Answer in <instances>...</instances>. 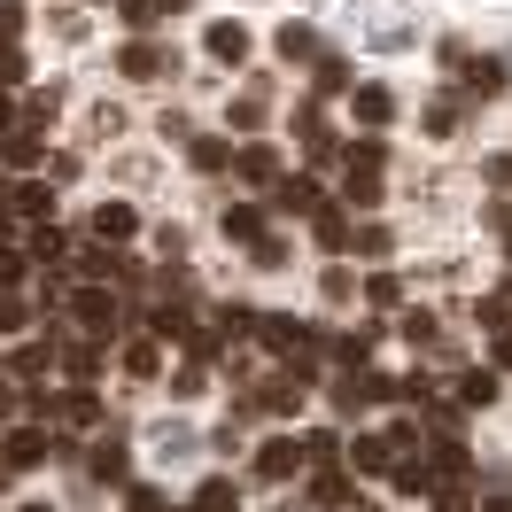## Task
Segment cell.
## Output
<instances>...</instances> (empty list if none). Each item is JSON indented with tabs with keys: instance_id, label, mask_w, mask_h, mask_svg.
Instances as JSON below:
<instances>
[{
	"instance_id": "cell-31",
	"label": "cell",
	"mask_w": 512,
	"mask_h": 512,
	"mask_svg": "<svg viewBox=\"0 0 512 512\" xmlns=\"http://www.w3.org/2000/svg\"><path fill=\"white\" fill-rule=\"evenodd\" d=\"M24 264H32V256H16V249H0V288H8V280H24Z\"/></svg>"
},
{
	"instance_id": "cell-4",
	"label": "cell",
	"mask_w": 512,
	"mask_h": 512,
	"mask_svg": "<svg viewBox=\"0 0 512 512\" xmlns=\"http://www.w3.org/2000/svg\"><path fill=\"white\" fill-rule=\"evenodd\" d=\"M163 63H171V55H156L148 39H132L125 55H117V70H125V78H163Z\"/></svg>"
},
{
	"instance_id": "cell-2",
	"label": "cell",
	"mask_w": 512,
	"mask_h": 512,
	"mask_svg": "<svg viewBox=\"0 0 512 512\" xmlns=\"http://www.w3.org/2000/svg\"><path fill=\"white\" fill-rule=\"evenodd\" d=\"M272 47H280V63H326L319 39L303 32V24H280V39H272Z\"/></svg>"
},
{
	"instance_id": "cell-13",
	"label": "cell",
	"mask_w": 512,
	"mask_h": 512,
	"mask_svg": "<svg viewBox=\"0 0 512 512\" xmlns=\"http://www.w3.org/2000/svg\"><path fill=\"white\" fill-rule=\"evenodd\" d=\"M225 233H233V241H264V218H256V210H225Z\"/></svg>"
},
{
	"instance_id": "cell-28",
	"label": "cell",
	"mask_w": 512,
	"mask_h": 512,
	"mask_svg": "<svg viewBox=\"0 0 512 512\" xmlns=\"http://www.w3.org/2000/svg\"><path fill=\"white\" fill-rule=\"evenodd\" d=\"M125 373H156V342H132V350H125Z\"/></svg>"
},
{
	"instance_id": "cell-20",
	"label": "cell",
	"mask_w": 512,
	"mask_h": 512,
	"mask_svg": "<svg viewBox=\"0 0 512 512\" xmlns=\"http://www.w3.org/2000/svg\"><path fill=\"white\" fill-rule=\"evenodd\" d=\"M489 396H497V381H489V373H466V381H458V404H489Z\"/></svg>"
},
{
	"instance_id": "cell-12",
	"label": "cell",
	"mask_w": 512,
	"mask_h": 512,
	"mask_svg": "<svg viewBox=\"0 0 512 512\" xmlns=\"http://www.w3.org/2000/svg\"><path fill=\"white\" fill-rule=\"evenodd\" d=\"M0 202H16L24 218H47V210H55V194H47V187H16V194H0Z\"/></svg>"
},
{
	"instance_id": "cell-25",
	"label": "cell",
	"mask_w": 512,
	"mask_h": 512,
	"mask_svg": "<svg viewBox=\"0 0 512 512\" xmlns=\"http://www.w3.org/2000/svg\"><path fill=\"white\" fill-rule=\"evenodd\" d=\"M63 419H70V427H94V419H101V404H94V396H70V404H63Z\"/></svg>"
},
{
	"instance_id": "cell-21",
	"label": "cell",
	"mask_w": 512,
	"mask_h": 512,
	"mask_svg": "<svg viewBox=\"0 0 512 512\" xmlns=\"http://www.w3.org/2000/svg\"><path fill=\"white\" fill-rule=\"evenodd\" d=\"M24 70H32V63H24V55H16L8 39H0V86H24Z\"/></svg>"
},
{
	"instance_id": "cell-27",
	"label": "cell",
	"mask_w": 512,
	"mask_h": 512,
	"mask_svg": "<svg viewBox=\"0 0 512 512\" xmlns=\"http://www.w3.org/2000/svg\"><path fill=\"white\" fill-rule=\"evenodd\" d=\"M342 86H350V70L334 63V55H326V63H319V94H342Z\"/></svg>"
},
{
	"instance_id": "cell-36",
	"label": "cell",
	"mask_w": 512,
	"mask_h": 512,
	"mask_svg": "<svg viewBox=\"0 0 512 512\" xmlns=\"http://www.w3.org/2000/svg\"><path fill=\"white\" fill-rule=\"evenodd\" d=\"M0 125H8V109H0Z\"/></svg>"
},
{
	"instance_id": "cell-29",
	"label": "cell",
	"mask_w": 512,
	"mask_h": 512,
	"mask_svg": "<svg viewBox=\"0 0 512 512\" xmlns=\"http://www.w3.org/2000/svg\"><path fill=\"white\" fill-rule=\"evenodd\" d=\"M427 132H458V101H435V109H427Z\"/></svg>"
},
{
	"instance_id": "cell-22",
	"label": "cell",
	"mask_w": 512,
	"mask_h": 512,
	"mask_svg": "<svg viewBox=\"0 0 512 512\" xmlns=\"http://www.w3.org/2000/svg\"><path fill=\"white\" fill-rule=\"evenodd\" d=\"M125 16H132V24H140V32H148L156 16H171V0H125Z\"/></svg>"
},
{
	"instance_id": "cell-7",
	"label": "cell",
	"mask_w": 512,
	"mask_h": 512,
	"mask_svg": "<svg viewBox=\"0 0 512 512\" xmlns=\"http://www.w3.org/2000/svg\"><path fill=\"white\" fill-rule=\"evenodd\" d=\"M388 117H396V101L381 86H357V125H388Z\"/></svg>"
},
{
	"instance_id": "cell-34",
	"label": "cell",
	"mask_w": 512,
	"mask_h": 512,
	"mask_svg": "<svg viewBox=\"0 0 512 512\" xmlns=\"http://www.w3.org/2000/svg\"><path fill=\"white\" fill-rule=\"evenodd\" d=\"M497 357H505V365H512V334H505V342H497Z\"/></svg>"
},
{
	"instance_id": "cell-18",
	"label": "cell",
	"mask_w": 512,
	"mask_h": 512,
	"mask_svg": "<svg viewBox=\"0 0 512 512\" xmlns=\"http://www.w3.org/2000/svg\"><path fill=\"white\" fill-rule=\"evenodd\" d=\"M32 458H47V435H16L8 443V466H32Z\"/></svg>"
},
{
	"instance_id": "cell-17",
	"label": "cell",
	"mask_w": 512,
	"mask_h": 512,
	"mask_svg": "<svg viewBox=\"0 0 512 512\" xmlns=\"http://www.w3.org/2000/svg\"><path fill=\"white\" fill-rule=\"evenodd\" d=\"M311 497H319V505H350V481H342V474H319V481H311Z\"/></svg>"
},
{
	"instance_id": "cell-24",
	"label": "cell",
	"mask_w": 512,
	"mask_h": 512,
	"mask_svg": "<svg viewBox=\"0 0 512 512\" xmlns=\"http://www.w3.org/2000/svg\"><path fill=\"white\" fill-rule=\"evenodd\" d=\"M264 404H272V412H295V404H303V388H295V381H272V388H264Z\"/></svg>"
},
{
	"instance_id": "cell-16",
	"label": "cell",
	"mask_w": 512,
	"mask_h": 512,
	"mask_svg": "<svg viewBox=\"0 0 512 512\" xmlns=\"http://www.w3.org/2000/svg\"><path fill=\"white\" fill-rule=\"evenodd\" d=\"M0 156H8V163H39V140H32V132H8Z\"/></svg>"
},
{
	"instance_id": "cell-1",
	"label": "cell",
	"mask_w": 512,
	"mask_h": 512,
	"mask_svg": "<svg viewBox=\"0 0 512 512\" xmlns=\"http://www.w3.org/2000/svg\"><path fill=\"white\" fill-rule=\"evenodd\" d=\"M70 311H78V326H86V334H101V342L117 334V295H101V288H78V295H70Z\"/></svg>"
},
{
	"instance_id": "cell-8",
	"label": "cell",
	"mask_w": 512,
	"mask_h": 512,
	"mask_svg": "<svg viewBox=\"0 0 512 512\" xmlns=\"http://www.w3.org/2000/svg\"><path fill=\"white\" fill-rule=\"evenodd\" d=\"M233 505H241L233 481H202V489H194V512H233Z\"/></svg>"
},
{
	"instance_id": "cell-32",
	"label": "cell",
	"mask_w": 512,
	"mask_h": 512,
	"mask_svg": "<svg viewBox=\"0 0 512 512\" xmlns=\"http://www.w3.org/2000/svg\"><path fill=\"white\" fill-rule=\"evenodd\" d=\"M16 326H24V303H16V295H0V334H16Z\"/></svg>"
},
{
	"instance_id": "cell-9",
	"label": "cell",
	"mask_w": 512,
	"mask_h": 512,
	"mask_svg": "<svg viewBox=\"0 0 512 512\" xmlns=\"http://www.w3.org/2000/svg\"><path fill=\"white\" fill-rule=\"evenodd\" d=\"M24 256H32V264H63V233H55V225H32Z\"/></svg>"
},
{
	"instance_id": "cell-15",
	"label": "cell",
	"mask_w": 512,
	"mask_h": 512,
	"mask_svg": "<svg viewBox=\"0 0 512 512\" xmlns=\"http://www.w3.org/2000/svg\"><path fill=\"white\" fill-rule=\"evenodd\" d=\"M241 179H280V156H272V148H249V156H241Z\"/></svg>"
},
{
	"instance_id": "cell-10",
	"label": "cell",
	"mask_w": 512,
	"mask_h": 512,
	"mask_svg": "<svg viewBox=\"0 0 512 512\" xmlns=\"http://www.w3.org/2000/svg\"><path fill=\"white\" fill-rule=\"evenodd\" d=\"M319 241H326V249L350 241V210H342V202H326V210H319Z\"/></svg>"
},
{
	"instance_id": "cell-35",
	"label": "cell",
	"mask_w": 512,
	"mask_h": 512,
	"mask_svg": "<svg viewBox=\"0 0 512 512\" xmlns=\"http://www.w3.org/2000/svg\"><path fill=\"white\" fill-rule=\"evenodd\" d=\"M24 512H55V505H24Z\"/></svg>"
},
{
	"instance_id": "cell-11",
	"label": "cell",
	"mask_w": 512,
	"mask_h": 512,
	"mask_svg": "<svg viewBox=\"0 0 512 512\" xmlns=\"http://www.w3.org/2000/svg\"><path fill=\"white\" fill-rule=\"evenodd\" d=\"M47 365H55V350H47V342H32V350H16V365H8V373H16V381H39Z\"/></svg>"
},
{
	"instance_id": "cell-33",
	"label": "cell",
	"mask_w": 512,
	"mask_h": 512,
	"mask_svg": "<svg viewBox=\"0 0 512 512\" xmlns=\"http://www.w3.org/2000/svg\"><path fill=\"white\" fill-rule=\"evenodd\" d=\"M16 24H24V8H16V0H0V39H16Z\"/></svg>"
},
{
	"instance_id": "cell-3",
	"label": "cell",
	"mask_w": 512,
	"mask_h": 512,
	"mask_svg": "<svg viewBox=\"0 0 512 512\" xmlns=\"http://www.w3.org/2000/svg\"><path fill=\"white\" fill-rule=\"evenodd\" d=\"M295 466H303V450H295V443H264V450H256V474H264V481H288Z\"/></svg>"
},
{
	"instance_id": "cell-14",
	"label": "cell",
	"mask_w": 512,
	"mask_h": 512,
	"mask_svg": "<svg viewBox=\"0 0 512 512\" xmlns=\"http://www.w3.org/2000/svg\"><path fill=\"white\" fill-rule=\"evenodd\" d=\"M94 233H109V241H125V233H132V210H125V202H109V210H94Z\"/></svg>"
},
{
	"instance_id": "cell-19",
	"label": "cell",
	"mask_w": 512,
	"mask_h": 512,
	"mask_svg": "<svg viewBox=\"0 0 512 512\" xmlns=\"http://www.w3.org/2000/svg\"><path fill=\"white\" fill-rule=\"evenodd\" d=\"M94 474H101V481H125V450L101 443V450H94Z\"/></svg>"
},
{
	"instance_id": "cell-5",
	"label": "cell",
	"mask_w": 512,
	"mask_h": 512,
	"mask_svg": "<svg viewBox=\"0 0 512 512\" xmlns=\"http://www.w3.org/2000/svg\"><path fill=\"white\" fill-rule=\"evenodd\" d=\"M202 47H210L218 63H241V55H249V32H241V24H210V39H202Z\"/></svg>"
},
{
	"instance_id": "cell-30",
	"label": "cell",
	"mask_w": 512,
	"mask_h": 512,
	"mask_svg": "<svg viewBox=\"0 0 512 512\" xmlns=\"http://www.w3.org/2000/svg\"><path fill=\"white\" fill-rule=\"evenodd\" d=\"M481 326H512V295H489V303H481Z\"/></svg>"
},
{
	"instance_id": "cell-26",
	"label": "cell",
	"mask_w": 512,
	"mask_h": 512,
	"mask_svg": "<svg viewBox=\"0 0 512 512\" xmlns=\"http://www.w3.org/2000/svg\"><path fill=\"white\" fill-rule=\"evenodd\" d=\"M466 86H474V94H497V86H505V70L481 63V70H466Z\"/></svg>"
},
{
	"instance_id": "cell-23",
	"label": "cell",
	"mask_w": 512,
	"mask_h": 512,
	"mask_svg": "<svg viewBox=\"0 0 512 512\" xmlns=\"http://www.w3.org/2000/svg\"><path fill=\"white\" fill-rule=\"evenodd\" d=\"M63 365H70V381H94V365H101V357H94V342H78Z\"/></svg>"
},
{
	"instance_id": "cell-6",
	"label": "cell",
	"mask_w": 512,
	"mask_h": 512,
	"mask_svg": "<svg viewBox=\"0 0 512 512\" xmlns=\"http://www.w3.org/2000/svg\"><path fill=\"white\" fill-rule=\"evenodd\" d=\"M272 202H280V210H326L319 179H288V187H272Z\"/></svg>"
}]
</instances>
